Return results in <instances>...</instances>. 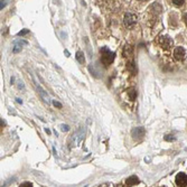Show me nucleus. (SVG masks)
I'll return each instance as SVG.
<instances>
[{
	"label": "nucleus",
	"mask_w": 187,
	"mask_h": 187,
	"mask_svg": "<svg viewBox=\"0 0 187 187\" xmlns=\"http://www.w3.org/2000/svg\"><path fill=\"white\" fill-rule=\"evenodd\" d=\"M172 2H173L174 5H177V6H180V5H183V3L185 2V1H184V0H173Z\"/></svg>",
	"instance_id": "15"
},
{
	"label": "nucleus",
	"mask_w": 187,
	"mask_h": 187,
	"mask_svg": "<svg viewBox=\"0 0 187 187\" xmlns=\"http://www.w3.org/2000/svg\"><path fill=\"white\" fill-rule=\"evenodd\" d=\"M6 2H7V1H1V3H0V9H2V8L6 6Z\"/></svg>",
	"instance_id": "19"
},
{
	"label": "nucleus",
	"mask_w": 187,
	"mask_h": 187,
	"mask_svg": "<svg viewBox=\"0 0 187 187\" xmlns=\"http://www.w3.org/2000/svg\"><path fill=\"white\" fill-rule=\"evenodd\" d=\"M38 87V91H39V94H40V96L44 99V101L46 102V103H49V98H48V95H47V93L40 87V86H37Z\"/></svg>",
	"instance_id": "8"
},
{
	"label": "nucleus",
	"mask_w": 187,
	"mask_h": 187,
	"mask_svg": "<svg viewBox=\"0 0 187 187\" xmlns=\"http://www.w3.org/2000/svg\"><path fill=\"white\" fill-rule=\"evenodd\" d=\"M13 44L15 45H19V46H21V45H27L28 43H27L26 40H23V39H17L13 41Z\"/></svg>",
	"instance_id": "12"
},
{
	"label": "nucleus",
	"mask_w": 187,
	"mask_h": 187,
	"mask_svg": "<svg viewBox=\"0 0 187 187\" xmlns=\"http://www.w3.org/2000/svg\"><path fill=\"white\" fill-rule=\"evenodd\" d=\"M100 53H101V62H102L103 65L109 66L110 64H112V62L114 61L116 54L113 52H111L108 47H101Z\"/></svg>",
	"instance_id": "1"
},
{
	"label": "nucleus",
	"mask_w": 187,
	"mask_h": 187,
	"mask_svg": "<svg viewBox=\"0 0 187 187\" xmlns=\"http://www.w3.org/2000/svg\"><path fill=\"white\" fill-rule=\"evenodd\" d=\"M164 139H165L166 141H174V140H176V138H175L173 134H166V136L164 137Z\"/></svg>",
	"instance_id": "11"
},
{
	"label": "nucleus",
	"mask_w": 187,
	"mask_h": 187,
	"mask_svg": "<svg viewBox=\"0 0 187 187\" xmlns=\"http://www.w3.org/2000/svg\"><path fill=\"white\" fill-rule=\"evenodd\" d=\"M131 134L134 139H141L144 136H145V129L142 127H138V128H134Z\"/></svg>",
	"instance_id": "6"
},
{
	"label": "nucleus",
	"mask_w": 187,
	"mask_h": 187,
	"mask_svg": "<svg viewBox=\"0 0 187 187\" xmlns=\"http://www.w3.org/2000/svg\"><path fill=\"white\" fill-rule=\"evenodd\" d=\"M183 19H184V21H185V23L187 24V13H185V15L183 16Z\"/></svg>",
	"instance_id": "20"
},
{
	"label": "nucleus",
	"mask_w": 187,
	"mask_h": 187,
	"mask_svg": "<svg viewBox=\"0 0 187 187\" xmlns=\"http://www.w3.org/2000/svg\"><path fill=\"white\" fill-rule=\"evenodd\" d=\"M128 94H129V96H130V100L134 101V99H136V96H137V91H136L134 89H131V90H129Z\"/></svg>",
	"instance_id": "10"
},
{
	"label": "nucleus",
	"mask_w": 187,
	"mask_h": 187,
	"mask_svg": "<svg viewBox=\"0 0 187 187\" xmlns=\"http://www.w3.org/2000/svg\"><path fill=\"white\" fill-rule=\"evenodd\" d=\"M28 33H29L28 29H24V30H21V31L18 33V36H24V35H26V34H28Z\"/></svg>",
	"instance_id": "16"
},
{
	"label": "nucleus",
	"mask_w": 187,
	"mask_h": 187,
	"mask_svg": "<svg viewBox=\"0 0 187 187\" xmlns=\"http://www.w3.org/2000/svg\"><path fill=\"white\" fill-rule=\"evenodd\" d=\"M174 57L177 61H184L186 58V51L183 47H176L174 49Z\"/></svg>",
	"instance_id": "4"
},
{
	"label": "nucleus",
	"mask_w": 187,
	"mask_h": 187,
	"mask_svg": "<svg viewBox=\"0 0 187 187\" xmlns=\"http://www.w3.org/2000/svg\"><path fill=\"white\" fill-rule=\"evenodd\" d=\"M160 44H161V46H162V48L169 49V48L173 47L174 41H173V39H172L169 36H162L160 38Z\"/></svg>",
	"instance_id": "5"
},
{
	"label": "nucleus",
	"mask_w": 187,
	"mask_h": 187,
	"mask_svg": "<svg viewBox=\"0 0 187 187\" xmlns=\"http://www.w3.org/2000/svg\"><path fill=\"white\" fill-rule=\"evenodd\" d=\"M64 53L66 54V56H67V57H68V56H69V53H68V52H67V51H65V52H64Z\"/></svg>",
	"instance_id": "22"
},
{
	"label": "nucleus",
	"mask_w": 187,
	"mask_h": 187,
	"mask_svg": "<svg viewBox=\"0 0 187 187\" xmlns=\"http://www.w3.org/2000/svg\"><path fill=\"white\" fill-rule=\"evenodd\" d=\"M53 104H54V106H55V107L59 108V109L62 108V104H61L59 102H57V101H53Z\"/></svg>",
	"instance_id": "18"
},
{
	"label": "nucleus",
	"mask_w": 187,
	"mask_h": 187,
	"mask_svg": "<svg viewBox=\"0 0 187 187\" xmlns=\"http://www.w3.org/2000/svg\"><path fill=\"white\" fill-rule=\"evenodd\" d=\"M61 130L64 131V132H65V131H68V130H69V127H68L67 124H61Z\"/></svg>",
	"instance_id": "14"
},
{
	"label": "nucleus",
	"mask_w": 187,
	"mask_h": 187,
	"mask_svg": "<svg viewBox=\"0 0 187 187\" xmlns=\"http://www.w3.org/2000/svg\"><path fill=\"white\" fill-rule=\"evenodd\" d=\"M138 18L137 16L132 13H127L124 15V19H123V23H124V26L126 27H131L134 26V24L137 23Z\"/></svg>",
	"instance_id": "2"
},
{
	"label": "nucleus",
	"mask_w": 187,
	"mask_h": 187,
	"mask_svg": "<svg viewBox=\"0 0 187 187\" xmlns=\"http://www.w3.org/2000/svg\"><path fill=\"white\" fill-rule=\"evenodd\" d=\"M17 102H18V103H20V104L23 103V101H21V100H19V99H17Z\"/></svg>",
	"instance_id": "21"
},
{
	"label": "nucleus",
	"mask_w": 187,
	"mask_h": 187,
	"mask_svg": "<svg viewBox=\"0 0 187 187\" xmlns=\"http://www.w3.org/2000/svg\"><path fill=\"white\" fill-rule=\"evenodd\" d=\"M126 183H127V186L128 187L134 186V185H138L139 184V178L137 176H131V177H129L126 180Z\"/></svg>",
	"instance_id": "7"
},
{
	"label": "nucleus",
	"mask_w": 187,
	"mask_h": 187,
	"mask_svg": "<svg viewBox=\"0 0 187 187\" xmlns=\"http://www.w3.org/2000/svg\"><path fill=\"white\" fill-rule=\"evenodd\" d=\"M75 57H76V59H77V62L80 64H84L85 63V57H84V54L82 52H77L76 55H75Z\"/></svg>",
	"instance_id": "9"
},
{
	"label": "nucleus",
	"mask_w": 187,
	"mask_h": 187,
	"mask_svg": "<svg viewBox=\"0 0 187 187\" xmlns=\"http://www.w3.org/2000/svg\"><path fill=\"white\" fill-rule=\"evenodd\" d=\"M21 51V46H19V45H15L13 48V53H18V52H20Z\"/></svg>",
	"instance_id": "13"
},
{
	"label": "nucleus",
	"mask_w": 187,
	"mask_h": 187,
	"mask_svg": "<svg viewBox=\"0 0 187 187\" xmlns=\"http://www.w3.org/2000/svg\"><path fill=\"white\" fill-rule=\"evenodd\" d=\"M176 185L178 187H186L187 186V175L184 173H179L177 174L176 178H175Z\"/></svg>",
	"instance_id": "3"
},
{
	"label": "nucleus",
	"mask_w": 187,
	"mask_h": 187,
	"mask_svg": "<svg viewBox=\"0 0 187 187\" xmlns=\"http://www.w3.org/2000/svg\"><path fill=\"white\" fill-rule=\"evenodd\" d=\"M19 187H33V185H31V183H28V182H26V183H23V184H21Z\"/></svg>",
	"instance_id": "17"
}]
</instances>
